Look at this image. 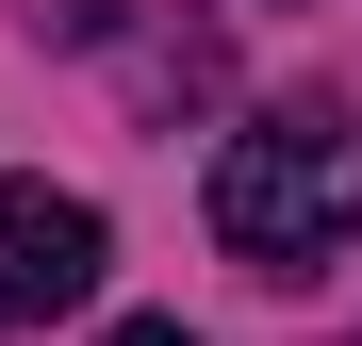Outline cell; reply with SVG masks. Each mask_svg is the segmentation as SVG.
I'll list each match as a JSON object with an SVG mask.
<instances>
[{"instance_id": "obj_1", "label": "cell", "mask_w": 362, "mask_h": 346, "mask_svg": "<svg viewBox=\"0 0 362 346\" xmlns=\"http://www.w3.org/2000/svg\"><path fill=\"white\" fill-rule=\"evenodd\" d=\"M346 231H362V115L346 99H280V115H247V132L214 149V248L230 264L296 280V264H329Z\"/></svg>"}, {"instance_id": "obj_2", "label": "cell", "mask_w": 362, "mask_h": 346, "mask_svg": "<svg viewBox=\"0 0 362 346\" xmlns=\"http://www.w3.org/2000/svg\"><path fill=\"white\" fill-rule=\"evenodd\" d=\"M99 264H115L99 198H66V182H0V330L83 313V297H99Z\"/></svg>"}, {"instance_id": "obj_3", "label": "cell", "mask_w": 362, "mask_h": 346, "mask_svg": "<svg viewBox=\"0 0 362 346\" xmlns=\"http://www.w3.org/2000/svg\"><path fill=\"white\" fill-rule=\"evenodd\" d=\"M99 346H198V330H165V313H132V330H99Z\"/></svg>"}]
</instances>
